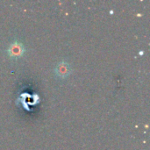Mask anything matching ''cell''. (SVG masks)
I'll return each instance as SVG.
<instances>
[{
	"instance_id": "obj_1",
	"label": "cell",
	"mask_w": 150,
	"mask_h": 150,
	"mask_svg": "<svg viewBox=\"0 0 150 150\" xmlns=\"http://www.w3.org/2000/svg\"><path fill=\"white\" fill-rule=\"evenodd\" d=\"M6 53L10 59L18 60L24 56L25 53V47L21 41L15 40L9 44L8 47L6 48Z\"/></svg>"
},
{
	"instance_id": "obj_2",
	"label": "cell",
	"mask_w": 150,
	"mask_h": 150,
	"mask_svg": "<svg viewBox=\"0 0 150 150\" xmlns=\"http://www.w3.org/2000/svg\"><path fill=\"white\" fill-rule=\"evenodd\" d=\"M71 72H72L71 66L67 61H61L56 64V66L54 69V76L60 80L68 78L71 74Z\"/></svg>"
}]
</instances>
